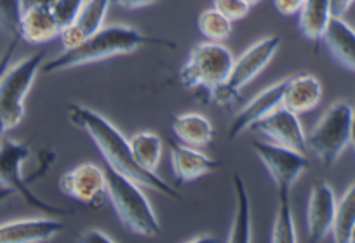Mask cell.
<instances>
[{"mask_svg": "<svg viewBox=\"0 0 355 243\" xmlns=\"http://www.w3.org/2000/svg\"><path fill=\"white\" fill-rule=\"evenodd\" d=\"M68 116H70L71 124L80 127L89 138L93 139V143L100 150L101 155L105 156V162L108 165L135 179L141 186L159 191V193L166 195L173 200H182L180 191H176L162 177L157 176V172L146 170L145 167L136 162L131 143L124 138V134L112 124L110 120H107L94 109L75 105V102L68 105Z\"/></svg>", "mask_w": 355, "mask_h": 243, "instance_id": "obj_1", "label": "cell"}, {"mask_svg": "<svg viewBox=\"0 0 355 243\" xmlns=\"http://www.w3.org/2000/svg\"><path fill=\"white\" fill-rule=\"evenodd\" d=\"M141 46H162L167 49H176V44L171 40L148 37L131 26L114 25L98 30L80 47L64 51L53 61H47L42 66V71L44 73H58V71L70 70V68L107 60L112 56L129 54Z\"/></svg>", "mask_w": 355, "mask_h": 243, "instance_id": "obj_2", "label": "cell"}, {"mask_svg": "<svg viewBox=\"0 0 355 243\" xmlns=\"http://www.w3.org/2000/svg\"><path fill=\"white\" fill-rule=\"evenodd\" d=\"M108 181V197L122 224L139 236L160 235V222L153 212L148 198L141 191V184L119 172L112 165H105Z\"/></svg>", "mask_w": 355, "mask_h": 243, "instance_id": "obj_3", "label": "cell"}, {"mask_svg": "<svg viewBox=\"0 0 355 243\" xmlns=\"http://www.w3.org/2000/svg\"><path fill=\"white\" fill-rule=\"evenodd\" d=\"M354 116L355 109L348 102H334L306 136L309 150L319 156L324 169H331L350 145Z\"/></svg>", "mask_w": 355, "mask_h": 243, "instance_id": "obj_4", "label": "cell"}, {"mask_svg": "<svg viewBox=\"0 0 355 243\" xmlns=\"http://www.w3.org/2000/svg\"><path fill=\"white\" fill-rule=\"evenodd\" d=\"M46 53L39 51L33 56L19 61L2 75L0 82V129L8 132L21 124L25 116V99L37 73L42 68Z\"/></svg>", "mask_w": 355, "mask_h": 243, "instance_id": "obj_5", "label": "cell"}, {"mask_svg": "<svg viewBox=\"0 0 355 243\" xmlns=\"http://www.w3.org/2000/svg\"><path fill=\"white\" fill-rule=\"evenodd\" d=\"M234 56L221 42L197 44L180 70V80L189 89L213 91L227 82L234 68Z\"/></svg>", "mask_w": 355, "mask_h": 243, "instance_id": "obj_6", "label": "cell"}, {"mask_svg": "<svg viewBox=\"0 0 355 243\" xmlns=\"http://www.w3.org/2000/svg\"><path fill=\"white\" fill-rule=\"evenodd\" d=\"M279 46H281V37L272 35L248 47L235 60L234 68H232V73L227 78V82H223V84L211 91L214 101L221 106H227L234 99H237L241 89H244L249 82L254 80L268 66L272 57L277 53Z\"/></svg>", "mask_w": 355, "mask_h": 243, "instance_id": "obj_7", "label": "cell"}, {"mask_svg": "<svg viewBox=\"0 0 355 243\" xmlns=\"http://www.w3.org/2000/svg\"><path fill=\"white\" fill-rule=\"evenodd\" d=\"M252 150L275 183L277 198H291L293 184L310 165L309 156L298 150L275 145V143L254 141Z\"/></svg>", "mask_w": 355, "mask_h": 243, "instance_id": "obj_8", "label": "cell"}, {"mask_svg": "<svg viewBox=\"0 0 355 243\" xmlns=\"http://www.w3.org/2000/svg\"><path fill=\"white\" fill-rule=\"evenodd\" d=\"M30 146L26 143H16L11 139L2 141V150H0V183L2 188H11L16 193L21 195L23 200L46 214H71L70 208L56 207V205L47 204L40 197H37L28 186V181L23 179L21 165L30 156Z\"/></svg>", "mask_w": 355, "mask_h": 243, "instance_id": "obj_9", "label": "cell"}, {"mask_svg": "<svg viewBox=\"0 0 355 243\" xmlns=\"http://www.w3.org/2000/svg\"><path fill=\"white\" fill-rule=\"evenodd\" d=\"M58 186L67 197L89 208H103L108 197L107 172L94 163H80L68 170L58 181Z\"/></svg>", "mask_w": 355, "mask_h": 243, "instance_id": "obj_10", "label": "cell"}, {"mask_svg": "<svg viewBox=\"0 0 355 243\" xmlns=\"http://www.w3.org/2000/svg\"><path fill=\"white\" fill-rule=\"evenodd\" d=\"M251 129L274 141L275 145L288 146V148L298 150V152L309 155L310 150L309 143H306V134L300 124L298 115L289 111L284 106H279L270 115L256 122Z\"/></svg>", "mask_w": 355, "mask_h": 243, "instance_id": "obj_11", "label": "cell"}, {"mask_svg": "<svg viewBox=\"0 0 355 243\" xmlns=\"http://www.w3.org/2000/svg\"><path fill=\"white\" fill-rule=\"evenodd\" d=\"M336 197L326 181H317L312 188L306 207V228L312 242H319L329 231H333L336 215Z\"/></svg>", "mask_w": 355, "mask_h": 243, "instance_id": "obj_12", "label": "cell"}, {"mask_svg": "<svg viewBox=\"0 0 355 243\" xmlns=\"http://www.w3.org/2000/svg\"><path fill=\"white\" fill-rule=\"evenodd\" d=\"M221 165H223L221 160L211 159L185 143L183 145L171 143V167H173L174 177H176V186H182V184L206 176V174L214 172Z\"/></svg>", "mask_w": 355, "mask_h": 243, "instance_id": "obj_13", "label": "cell"}, {"mask_svg": "<svg viewBox=\"0 0 355 243\" xmlns=\"http://www.w3.org/2000/svg\"><path fill=\"white\" fill-rule=\"evenodd\" d=\"M286 85H288V78H284L282 82H277V84H274L272 87L259 92L256 98H252L251 101L241 109V113L235 116L234 122H232L228 138L235 139L237 136H241L245 129H251L256 122H259V120L265 118L266 115H270L274 109H277L279 106H282Z\"/></svg>", "mask_w": 355, "mask_h": 243, "instance_id": "obj_14", "label": "cell"}, {"mask_svg": "<svg viewBox=\"0 0 355 243\" xmlns=\"http://www.w3.org/2000/svg\"><path fill=\"white\" fill-rule=\"evenodd\" d=\"M61 25L54 16L51 6H33L23 9L19 19V39L32 46H42L51 42L54 37H60Z\"/></svg>", "mask_w": 355, "mask_h": 243, "instance_id": "obj_15", "label": "cell"}, {"mask_svg": "<svg viewBox=\"0 0 355 243\" xmlns=\"http://www.w3.org/2000/svg\"><path fill=\"white\" fill-rule=\"evenodd\" d=\"M63 228V222L54 219H18L2 224L0 240L4 243H39L54 238Z\"/></svg>", "mask_w": 355, "mask_h": 243, "instance_id": "obj_16", "label": "cell"}, {"mask_svg": "<svg viewBox=\"0 0 355 243\" xmlns=\"http://www.w3.org/2000/svg\"><path fill=\"white\" fill-rule=\"evenodd\" d=\"M320 99H322V85L319 78L310 73H302L298 77L288 78L282 106L300 116L312 111Z\"/></svg>", "mask_w": 355, "mask_h": 243, "instance_id": "obj_17", "label": "cell"}, {"mask_svg": "<svg viewBox=\"0 0 355 243\" xmlns=\"http://www.w3.org/2000/svg\"><path fill=\"white\" fill-rule=\"evenodd\" d=\"M322 42L338 63L355 71V30L350 25L333 16L324 33Z\"/></svg>", "mask_w": 355, "mask_h": 243, "instance_id": "obj_18", "label": "cell"}, {"mask_svg": "<svg viewBox=\"0 0 355 243\" xmlns=\"http://www.w3.org/2000/svg\"><path fill=\"white\" fill-rule=\"evenodd\" d=\"M331 18H333L331 0H305L298 12L300 32L313 46L319 47Z\"/></svg>", "mask_w": 355, "mask_h": 243, "instance_id": "obj_19", "label": "cell"}, {"mask_svg": "<svg viewBox=\"0 0 355 243\" xmlns=\"http://www.w3.org/2000/svg\"><path fill=\"white\" fill-rule=\"evenodd\" d=\"M173 132L189 146H206L214 138L213 124L200 113H183L174 116Z\"/></svg>", "mask_w": 355, "mask_h": 243, "instance_id": "obj_20", "label": "cell"}, {"mask_svg": "<svg viewBox=\"0 0 355 243\" xmlns=\"http://www.w3.org/2000/svg\"><path fill=\"white\" fill-rule=\"evenodd\" d=\"M235 217L228 242H249L251 240V201L241 174H234Z\"/></svg>", "mask_w": 355, "mask_h": 243, "instance_id": "obj_21", "label": "cell"}, {"mask_svg": "<svg viewBox=\"0 0 355 243\" xmlns=\"http://www.w3.org/2000/svg\"><path fill=\"white\" fill-rule=\"evenodd\" d=\"M354 229H355V183H352L336 205V215H334V224H333L334 240L341 243L350 242Z\"/></svg>", "mask_w": 355, "mask_h": 243, "instance_id": "obj_22", "label": "cell"}, {"mask_svg": "<svg viewBox=\"0 0 355 243\" xmlns=\"http://www.w3.org/2000/svg\"><path fill=\"white\" fill-rule=\"evenodd\" d=\"M131 143L132 155H135L136 162L146 170L155 172L157 165L160 162V155H162V141L153 132H138L129 139Z\"/></svg>", "mask_w": 355, "mask_h": 243, "instance_id": "obj_23", "label": "cell"}, {"mask_svg": "<svg viewBox=\"0 0 355 243\" xmlns=\"http://www.w3.org/2000/svg\"><path fill=\"white\" fill-rule=\"evenodd\" d=\"M232 23L227 16L221 15L218 9H206L202 15L199 16V26L200 33L206 37L209 42H223L225 39H228L232 33Z\"/></svg>", "mask_w": 355, "mask_h": 243, "instance_id": "obj_24", "label": "cell"}, {"mask_svg": "<svg viewBox=\"0 0 355 243\" xmlns=\"http://www.w3.org/2000/svg\"><path fill=\"white\" fill-rule=\"evenodd\" d=\"M272 242H296V226L291 210V198H279L277 214L274 221V231H272Z\"/></svg>", "mask_w": 355, "mask_h": 243, "instance_id": "obj_25", "label": "cell"}, {"mask_svg": "<svg viewBox=\"0 0 355 243\" xmlns=\"http://www.w3.org/2000/svg\"><path fill=\"white\" fill-rule=\"evenodd\" d=\"M112 4V0H85L84 8H82L80 15L77 18V25L87 33L89 37L96 33L98 30L103 28L105 16H107L108 6Z\"/></svg>", "mask_w": 355, "mask_h": 243, "instance_id": "obj_26", "label": "cell"}, {"mask_svg": "<svg viewBox=\"0 0 355 243\" xmlns=\"http://www.w3.org/2000/svg\"><path fill=\"white\" fill-rule=\"evenodd\" d=\"M23 12V0H0V16H2V26L15 37L12 46L19 40V19Z\"/></svg>", "mask_w": 355, "mask_h": 243, "instance_id": "obj_27", "label": "cell"}, {"mask_svg": "<svg viewBox=\"0 0 355 243\" xmlns=\"http://www.w3.org/2000/svg\"><path fill=\"white\" fill-rule=\"evenodd\" d=\"M84 4L85 0H54V4L51 8H53L54 16H56L61 28H63V26H68L77 21Z\"/></svg>", "mask_w": 355, "mask_h": 243, "instance_id": "obj_28", "label": "cell"}, {"mask_svg": "<svg viewBox=\"0 0 355 243\" xmlns=\"http://www.w3.org/2000/svg\"><path fill=\"white\" fill-rule=\"evenodd\" d=\"M214 9L227 16L230 21H241L251 11V4L244 0H214Z\"/></svg>", "mask_w": 355, "mask_h": 243, "instance_id": "obj_29", "label": "cell"}, {"mask_svg": "<svg viewBox=\"0 0 355 243\" xmlns=\"http://www.w3.org/2000/svg\"><path fill=\"white\" fill-rule=\"evenodd\" d=\"M89 39L87 33L77 25V23H71V25L63 26L60 32V40L61 46L64 47V51L75 49V47H80L85 40Z\"/></svg>", "mask_w": 355, "mask_h": 243, "instance_id": "obj_30", "label": "cell"}, {"mask_svg": "<svg viewBox=\"0 0 355 243\" xmlns=\"http://www.w3.org/2000/svg\"><path fill=\"white\" fill-rule=\"evenodd\" d=\"M305 0H274V6L279 15L282 16H295L300 12Z\"/></svg>", "mask_w": 355, "mask_h": 243, "instance_id": "obj_31", "label": "cell"}, {"mask_svg": "<svg viewBox=\"0 0 355 243\" xmlns=\"http://www.w3.org/2000/svg\"><path fill=\"white\" fill-rule=\"evenodd\" d=\"M78 242H84V243H87V242H105V243H112V242H114V240H112L110 236L107 235V233L101 231V229L93 228V229H87V231L82 233L80 238H78Z\"/></svg>", "mask_w": 355, "mask_h": 243, "instance_id": "obj_32", "label": "cell"}, {"mask_svg": "<svg viewBox=\"0 0 355 243\" xmlns=\"http://www.w3.org/2000/svg\"><path fill=\"white\" fill-rule=\"evenodd\" d=\"M153 2H159V0H112V4L119 6L122 9H139L153 4Z\"/></svg>", "mask_w": 355, "mask_h": 243, "instance_id": "obj_33", "label": "cell"}, {"mask_svg": "<svg viewBox=\"0 0 355 243\" xmlns=\"http://www.w3.org/2000/svg\"><path fill=\"white\" fill-rule=\"evenodd\" d=\"M352 4H354V0H331V11H333L334 18H343Z\"/></svg>", "mask_w": 355, "mask_h": 243, "instance_id": "obj_34", "label": "cell"}, {"mask_svg": "<svg viewBox=\"0 0 355 243\" xmlns=\"http://www.w3.org/2000/svg\"><path fill=\"white\" fill-rule=\"evenodd\" d=\"M54 0H23V9L33 8V6H53Z\"/></svg>", "mask_w": 355, "mask_h": 243, "instance_id": "obj_35", "label": "cell"}, {"mask_svg": "<svg viewBox=\"0 0 355 243\" xmlns=\"http://www.w3.org/2000/svg\"><path fill=\"white\" fill-rule=\"evenodd\" d=\"M187 242H189V243H196V242H218V240L214 238V236H211V235H199V236H193V238L187 240Z\"/></svg>", "mask_w": 355, "mask_h": 243, "instance_id": "obj_36", "label": "cell"}, {"mask_svg": "<svg viewBox=\"0 0 355 243\" xmlns=\"http://www.w3.org/2000/svg\"><path fill=\"white\" fill-rule=\"evenodd\" d=\"M352 148H354L355 152V116H354V127H352Z\"/></svg>", "mask_w": 355, "mask_h": 243, "instance_id": "obj_37", "label": "cell"}, {"mask_svg": "<svg viewBox=\"0 0 355 243\" xmlns=\"http://www.w3.org/2000/svg\"><path fill=\"white\" fill-rule=\"evenodd\" d=\"M244 2H248V4H251V6H254V4H258L259 0H244Z\"/></svg>", "mask_w": 355, "mask_h": 243, "instance_id": "obj_38", "label": "cell"}, {"mask_svg": "<svg viewBox=\"0 0 355 243\" xmlns=\"http://www.w3.org/2000/svg\"><path fill=\"white\" fill-rule=\"evenodd\" d=\"M350 242H355V229H354V233H352V240Z\"/></svg>", "mask_w": 355, "mask_h": 243, "instance_id": "obj_39", "label": "cell"}]
</instances>
